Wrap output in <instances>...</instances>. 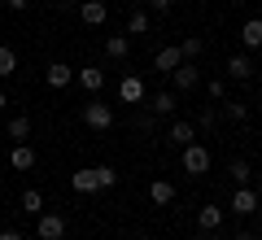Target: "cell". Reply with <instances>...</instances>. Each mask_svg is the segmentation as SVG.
<instances>
[{
    "mask_svg": "<svg viewBox=\"0 0 262 240\" xmlns=\"http://www.w3.org/2000/svg\"><path fill=\"white\" fill-rule=\"evenodd\" d=\"M206 92H210V101H214V105H223V101H227V92H232V88H227V74H214V79H206Z\"/></svg>",
    "mask_w": 262,
    "mask_h": 240,
    "instance_id": "ffe728a7",
    "label": "cell"
},
{
    "mask_svg": "<svg viewBox=\"0 0 262 240\" xmlns=\"http://www.w3.org/2000/svg\"><path fill=\"white\" fill-rule=\"evenodd\" d=\"M170 92L175 96H188V92H196V88H201V70H196V61H179L175 70H170Z\"/></svg>",
    "mask_w": 262,
    "mask_h": 240,
    "instance_id": "7a4b0ae2",
    "label": "cell"
},
{
    "mask_svg": "<svg viewBox=\"0 0 262 240\" xmlns=\"http://www.w3.org/2000/svg\"><path fill=\"white\" fill-rule=\"evenodd\" d=\"M0 240H22V231H13V227H5V231H0Z\"/></svg>",
    "mask_w": 262,
    "mask_h": 240,
    "instance_id": "d6a6232c",
    "label": "cell"
},
{
    "mask_svg": "<svg viewBox=\"0 0 262 240\" xmlns=\"http://www.w3.org/2000/svg\"><path fill=\"white\" fill-rule=\"evenodd\" d=\"M105 18H110L105 0H79V22L83 27H105Z\"/></svg>",
    "mask_w": 262,
    "mask_h": 240,
    "instance_id": "5b68a950",
    "label": "cell"
},
{
    "mask_svg": "<svg viewBox=\"0 0 262 240\" xmlns=\"http://www.w3.org/2000/svg\"><path fill=\"white\" fill-rule=\"evenodd\" d=\"M5 9H13V13H22V9H31V0H5Z\"/></svg>",
    "mask_w": 262,
    "mask_h": 240,
    "instance_id": "1f68e13d",
    "label": "cell"
},
{
    "mask_svg": "<svg viewBox=\"0 0 262 240\" xmlns=\"http://www.w3.org/2000/svg\"><path fill=\"white\" fill-rule=\"evenodd\" d=\"M0 9H5V0H0Z\"/></svg>",
    "mask_w": 262,
    "mask_h": 240,
    "instance_id": "ab89813d",
    "label": "cell"
},
{
    "mask_svg": "<svg viewBox=\"0 0 262 240\" xmlns=\"http://www.w3.org/2000/svg\"><path fill=\"white\" fill-rule=\"evenodd\" d=\"M92 175H96V192H105V188H114V184H118L114 166H92Z\"/></svg>",
    "mask_w": 262,
    "mask_h": 240,
    "instance_id": "484cf974",
    "label": "cell"
},
{
    "mask_svg": "<svg viewBox=\"0 0 262 240\" xmlns=\"http://www.w3.org/2000/svg\"><path fill=\"white\" fill-rule=\"evenodd\" d=\"M258 205H262V197L253 192L249 184H245V188H236V192H232V214H241V219H245V214H253Z\"/></svg>",
    "mask_w": 262,
    "mask_h": 240,
    "instance_id": "ba28073f",
    "label": "cell"
},
{
    "mask_svg": "<svg viewBox=\"0 0 262 240\" xmlns=\"http://www.w3.org/2000/svg\"><path fill=\"white\" fill-rule=\"evenodd\" d=\"M44 83L53 88V92L70 88V83H75V66H66V61H53V66H44Z\"/></svg>",
    "mask_w": 262,
    "mask_h": 240,
    "instance_id": "8992f818",
    "label": "cell"
},
{
    "mask_svg": "<svg viewBox=\"0 0 262 240\" xmlns=\"http://www.w3.org/2000/svg\"><path fill=\"white\" fill-rule=\"evenodd\" d=\"M236 240H258V236H253V231H236Z\"/></svg>",
    "mask_w": 262,
    "mask_h": 240,
    "instance_id": "e575fe53",
    "label": "cell"
},
{
    "mask_svg": "<svg viewBox=\"0 0 262 240\" xmlns=\"http://www.w3.org/2000/svg\"><path fill=\"white\" fill-rule=\"evenodd\" d=\"M201 240H227V236H223V227H219V231H206Z\"/></svg>",
    "mask_w": 262,
    "mask_h": 240,
    "instance_id": "836d02e7",
    "label": "cell"
},
{
    "mask_svg": "<svg viewBox=\"0 0 262 240\" xmlns=\"http://www.w3.org/2000/svg\"><path fill=\"white\" fill-rule=\"evenodd\" d=\"M214 122H219V110H214V105H206V110L196 114V131H214Z\"/></svg>",
    "mask_w": 262,
    "mask_h": 240,
    "instance_id": "83f0119b",
    "label": "cell"
},
{
    "mask_svg": "<svg viewBox=\"0 0 262 240\" xmlns=\"http://www.w3.org/2000/svg\"><path fill=\"white\" fill-rule=\"evenodd\" d=\"M196 240H201V236H196Z\"/></svg>",
    "mask_w": 262,
    "mask_h": 240,
    "instance_id": "60d3db41",
    "label": "cell"
},
{
    "mask_svg": "<svg viewBox=\"0 0 262 240\" xmlns=\"http://www.w3.org/2000/svg\"><path fill=\"white\" fill-rule=\"evenodd\" d=\"M136 240H153V236H136Z\"/></svg>",
    "mask_w": 262,
    "mask_h": 240,
    "instance_id": "f35d334b",
    "label": "cell"
},
{
    "mask_svg": "<svg viewBox=\"0 0 262 240\" xmlns=\"http://www.w3.org/2000/svg\"><path fill=\"white\" fill-rule=\"evenodd\" d=\"M166 136L175 140L179 148H184V144H192V140H196V122H188V118H175V122H170V131H166Z\"/></svg>",
    "mask_w": 262,
    "mask_h": 240,
    "instance_id": "9a60e30c",
    "label": "cell"
},
{
    "mask_svg": "<svg viewBox=\"0 0 262 240\" xmlns=\"http://www.w3.org/2000/svg\"><path fill=\"white\" fill-rule=\"evenodd\" d=\"M35 236L39 240H66V219L61 214H53V210H44V214H35Z\"/></svg>",
    "mask_w": 262,
    "mask_h": 240,
    "instance_id": "277c9868",
    "label": "cell"
},
{
    "mask_svg": "<svg viewBox=\"0 0 262 240\" xmlns=\"http://www.w3.org/2000/svg\"><path fill=\"white\" fill-rule=\"evenodd\" d=\"M79 118H83L92 131H110L114 127V105H105V101H96V96H92V101L79 110Z\"/></svg>",
    "mask_w": 262,
    "mask_h": 240,
    "instance_id": "3957f363",
    "label": "cell"
},
{
    "mask_svg": "<svg viewBox=\"0 0 262 240\" xmlns=\"http://www.w3.org/2000/svg\"><path fill=\"white\" fill-rule=\"evenodd\" d=\"M241 44L245 48H262V18H249L241 27Z\"/></svg>",
    "mask_w": 262,
    "mask_h": 240,
    "instance_id": "d6986e66",
    "label": "cell"
},
{
    "mask_svg": "<svg viewBox=\"0 0 262 240\" xmlns=\"http://www.w3.org/2000/svg\"><path fill=\"white\" fill-rule=\"evenodd\" d=\"M258 197H262V179H258Z\"/></svg>",
    "mask_w": 262,
    "mask_h": 240,
    "instance_id": "74e56055",
    "label": "cell"
},
{
    "mask_svg": "<svg viewBox=\"0 0 262 240\" xmlns=\"http://www.w3.org/2000/svg\"><path fill=\"white\" fill-rule=\"evenodd\" d=\"M9 166H13V170H31V166H35V148H31L27 140L9 148Z\"/></svg>",
    "mask_w": 262,
    "mask_h": 240,
    "instance_id": "5bb4252c",
    "label": "cell"
},
{
    "mask_svg": "<svg viewBox=\"0 0 262 240\" xmlns=\"http://www.w3.org/2000/svg\"><path fill=\"white\" fill-rule=\"evenodd\" d=\"M0 162H5V144H0Z\"/></svg>",
    "mask_w": 262,
    "mask_h": 240,
    "instance_id": "8d00e7d4",
    "label": "cell"
},
{
    "mask_svg": "<svg viewBox=\"0 0 262 240\" xmlns=\"http://www.w3.org/2000/svg\"><path fill=\"white\" fill-rule=\"evenodd\" d=\"M223 110H227V118H232V122L249 118V105H245V101H223Z\"/></svg>",
    "mask_w": 262,
    "mask_h": 240,
    "instance_id": "f1b7e54d",
    "label": "cell"
},
{
    "mask_svg": "<svg viewBox=\"0 0 262 240\" xmlns=\"http://www.w3.org/2000/svg\"><path fill=\"white\" fill-rule=\"evenodd\" d=\"M227 79H236V83H249V79H253V57H249V53L227 57Z\"/></svg>",
    "mask_w": 262,
    "mask_h": 240,
    "instance_id": "9c48e42d",
    "label": "cell"
},
{
    "mask_svg": "<svg viewBox=\"0 0 262 240\" xmlns=\"http://www.w3.org/2000/svg\"><path fill=\"white\" fill-rule=\"evenodd\" d=\"M13 70H18V53L9 44H0V79H9Z\"/></svg>",
    "mask_w": 262,
    "mask_h": 240,
    "instance_id": "d4e9b609",
    "label": "cell"
},
{
    "mask_svg": "<svg viewBox=\"0 0 262 240\" xmlns=\"http://www.w3.org/2000/svg\"><path fill=\"white\" fill-rule=\"evenodd\" d=\"M127 35H149V9H131V18H127Z\"/></svg>",
    "mask_w": 262,
    "mask_h": 240,
    "instance_id": "603a6c76",
    "label": "cell"
},
{
    "mask_svg": "<svg viewBox=\"0 0 262 240\" xmlns=\"http://www.w3.org/2000/svg\"><path fill=\"white\" fill-rule=\"evenodd\" d=\"M5 105H9V96H5V92H0V110H5Z\"/></svg>",
    "mask_w": 262,
    "mask_h": 240,
    "instance_id": "d590c367",
    "label": "cell"
},
{
    "mask_svg": "<svg viewBox=\"0 0 262 240\" xmlns=\"http://www.w3.org/2000/svg\"><path fill=\"white\" fill-rule=\"evenodd\" d=\"M149 201L153 205H170L175 201V184H170V179H153L149 184Z\"/></svg>",
    "mask_w": 262,
    "mask_h": 240,
    "instance_id": "2e32d148",
    "label": "cell"
},
{
    "mask_svg": "<svg viewBox=\"0 0 262 240\" xmlns=\"http://www.w3.org/2000/svg\"><path fill=\"white\" fill-rule=\"evenodd\" d=\"M118 101L122 105H144V79L140 74H127V79L118 83Z\"/></svg>",
    "mask_w": 262,
    "mask_h": 240,
    "instance_id": "52a82bcc",
    "label": "cell"
},
{
    "mask_svg": "<svg viewBox=\"0 0 262 240\" xmlns=\"http://www.w3.org/2000/svg\"><path fill=\"white\" fill-rule=\"evenodd\" d=\"M227 175H232V184H236V188L253 184V166L245 162V157H236V162H227Z\"/></svg>",
    "mask_w": 262,
    "mask_h": 240,
    "instance_id": "e0dca14e",
    "label": "cell"
},
{
    "mask_svg": "<svg viewBox=\"0 0 262 240\" xmlns=\"http://www.w3.org/2000/svg\"><path fill=\"white\" fill-rule=\"evenodd\" d=\"M70 188H75L79 197H83V192H96V175H92V166H88V170H75V175H70Z\"/></svg>",
    "mask_w": 262,
    "mask_h": 240,
    "instance_id": "44dd1931",
    "label": "cell"
},
{
    "mask_svg": "<svg viewBox=\"0 0 262 240\" xmlns=\"http://www.w3.org/2000/svg\"><path fill=\"white\" fill-rule=\"evenodd\" d=\"M179 162H184V175H206L210 170V148L201 144V140H192V144H184L179 148Z\"/></svg>",
    "mask_w": 262,
    "mask_h": 240,
    "instance_id": "6da1fadb",
    "label": "cell"
},
{
    "mask_svg": "<svg viewBox=\"0 0 262 240\" xmlns=\"http://www.w3.org/2000/svg\"><path fill=\"white\" fill-rule=\"evenodd\" d=\"M201 48H206V44H201L196 35H184V44H179V53H184V61H196V57H201Z\"/></svg>",
    "mask_w": 262,
    "mask_h": 240,
    "instance_id": "4316f807",
    "label": "cell"
},
{
    "mask_svg": "<svg viewBox=\"0 0 262 240\" xmlns=\"http://www.w3.org/2000/svg\"><path fill=\"white\" fill-rule=\"evenodd\" d=\"M170 5H175V0H149V9H153V13H170Z\"/></svg>",
    "mask_w": 262,
    "mask_h": 240,
    "instance_id": "4dcf8cb0",
    "label": "cell"
},
{
    "mask_svg": "<svg viewBox=\"0 0 262 240\" xmlns=\"http://www.w3.org/2000/svg\"><path fill=\"white\" fill-rule=\"evenodd\" d=\"M127 53H131V35H110V39H105V57L127 61Z\"/></svg>",
    "mask_w": 262,
    "mask_h": 240,
    "instance_id": "ac0fdd59",
    "label": "cell"
},
{
    "mask_svg": "<svg viewBox=\"0 0 262 240\" xmlns=\"http://www.w3.org/2000/svg\"><path fill=\"white\" fill-rule=\"evenodd\" d=\"M18 205H22V210H27V214H44V192H35V188H27Z\"/></svg>",
    "mask_w": 262,
    "mask_h": 240,
    "instance_id": "cb8c5ba5",
    "label": "cell"
},
{
    "mask_svg": "<svg viewBox=\"0 0 262 240\" xmlns=\"http://www.w3.org/2000/svg\"><path fill=\"white\" fill-rule=\"evenodd\" d=\"M75 79H79V88H83V92H92V96L105 88V70H101V66H79Z\"/></svg>",
    "mask_w": 262,
    "mask_h": 240,
    "instance_id": "30bf717a",
    "label": "cell"
},
{
    "mask_svg": "<svg viewBox=\"0 0 262 240\" xmlns=\"http://www.w3.org/2000/svg\"><path fill=\"white\" fill-rule=\"evenodd\" d=\"M136 127H140V131H153V127H158V114H136Z\"/></svg>",
    "mask_w": 262,
    "mask_h": 240,
    "instance_id": "f546056e",
    "label": "cell"
},
{
    "mask_svg": "<svg viewBox=\"0 0 262 240\" xmlns=\"http://www.w3.org/2000/svg\"><path fill=\"white\" fill-rule=\"evenodd\" d=\"M144 105H149V114H158V118H166V114H175L179 96H175V92H153V96H149Z\"/></svg>",
    "mask_w": 262,
    "mask_h": 240,
    "instance_id": "4fadbf2b",
    "label": "cell"
},
{
    "mask_svg": "<svg viewBox=\"0 0 262 240\" xmlns=\"http://www.w3.org/2000/svg\"><path fill=\"white\" fill-rule=\"evenodd\" d=\"M27 136H31V118H27V114H13V118H9V140L22 144Z\"/></svg>",
    "mask_w": 262,
    "mask_h": 240,
    "instance_id": "7402d4cb",
    "label": "cell"
},
{
    "mask_svg": "<svg viewBox=\"0 0 262 240\" xmlns=\"http://www.w3.org/2000/svg\"><path fill=\"white\" fill-rule=\"evenodd\" d=\"M179 61H184L179 44H166V48H158V57H153V70H158V74H170V70H175Z\"/></svg>",
    "mask_w": 262,
    "mask_h": 240,
    "instance_id": "8fae6325",
    "label": "cell"
},
{
    "mask_svg": "<svg viewBox=\"0 0 262 240\" xmlns=\"http://www.w3.org/2000/svg\"><path fill=\"white\" fill-rule=\"evenodd\" d=\"M223 219H227V210H219V205H201V210H196V227L201 231H219Z\"/></svg>",
    "mask_w": 262,
    "mask_h": 240,
    "instance_id": "7c38bea8",
    "label": "cell"
}]
</instances>
